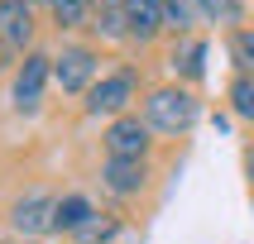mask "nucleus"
<instances>
[{
    "label": "nucleus",
    "mask_w": 254,
    "mask_h": 244,
    "mask_svg": "<svg viewBox=\"0 0 254 244\" xmlns=\"http://www.w3.org/2000/svg\"><path fill=\"white\" fill-rule=\"evenodd\" d=\"M91 19H96L91 29H96L101 39H115V43L129 39V24H125V10H120V5H106V10H96Z\"/></svg>",
    "instance_id": "2eb2a0df"
},
{
    "label": "nucleus",
    "mask_w": 254,
    "mask_h": 244,
    "mask_svg": "<svg viewBox=\"0 0 254 244\" xmlns=\"http://www.w3.org/2000/svg\"><path fill=\"white\" fill-rule=\"evenodd\" d=\"M96 53H91V48H82V43H67V48H63V53L53 57V82L63 86V91H72V96H77V91H91V86H96Z\"/></svg>",
    "instance_id": "7ed1b4c3"
},
{
    "label": "nucleus",
    "mask_w": 254,
    "mask_h": 244,
    "mask_svg": "<svg viewBox=\"0 0 254 244\" xmlns=\"http://www.w3.org/2000/svg\"><path fill=\"white\" fill-rule=\"evenodd\" d=\"M53 211H58V201L48 196V192H29V196L10 211V225L34 240V235H48V230H53Z\"/></svg>",
    "instance_id": "0eeeda50"
},
{
    "label": "nucleus",
    "mask_w": 254,
    "mask_h": 244,
    "mask_svg": "<svg viewBox=\"0 0 254 244\" xmlns=\"http://www.w3.org/2000/svg\"><path fill=\"white\" fill-rule=\"evenodd\" d=\"M197 0H163V29H173L178 39L192 34V19H197Z\"/></svg>",
    "instance_id": "ddd939ff"
},
{
    "label": "nucleus",
    "mask_w": 254,
    "mask_h": 244,
    "mask_svg": "<svg viewBox=\"0 0 254 244\" xmlns=\"http://www.w3.org/2000/svg\"><path fill=\"white\" fill-rule=\"evenodd\" d=\"M173 72L183 77V82H201L206 77V39H178V48H173Z\"/></svg>",
    "instance_id": "9d476101"
},
{
    "label": "nucleus",
    "mask_w": 254,
    "mask_h": 244,
    "mask_svg": "<svg viewBox=\"0 0 254 244\" xmlns=\"http://www.w3.org/2000/svg\"><path fill=\"white\" fill-rule=\"evenodd\" d=\"M226 96H230V110H235V115L254 120V72H235Z\"/></svg>",
    "instance_id": "4468645a"
},
{
    "label": "nucleus",
    "mask_w": 254,
    "mask_h": 244,
    "mask_svg": "<svg viewBox=\"0 0 254 244\" xmlns=\"http://www.w3.org/2000/svg\"><path fill=\"white\" fill-rule=\"evenodd\" d=\"M245 172H250V192H254V148L245 153Z\"/></svg>",
    "instance_id": "6ab92c4d"
},
{
    "label": "nucleus",
    "mask_w": 254,
    "mask_h": 244,
    "mask_svg": "<svg viewBox=\"0 0 254 244\" xmlns=\"http://www.w3.org/2000/svg\"><path fill=\"white\" fill-rule=\"evenodd\" d=\"M115 235H120V220H115V215H106V220H101V215H91V220H86L72 240H77V244H111Z\"/></svg>",
    "instance_id": "dca6fc26"
},
{
    "label": "nucleus",
    "mask_w": 254,
    "mask_h": 244,
    "mask_svg": "<svg viewBox=\"0 0 254 244\" xmlns=\"http://www.w3.org/2000/svg\"><path fill=\"white\" fill-rule=\"evenodd\" d=\"M48 10H53L58 29H77L96 14V0H48Z\"/></svg>",
    "instance_id": "f8f14e48"
},
{
    "label": "nucleus",
    "mask_w": 254,
    "mask_h": 244,
    "mask_svg": "<svg viewBox=\"0 0 254 244\" xmlns=\"http://www.w3.org/2000/svg\"><path fill=\"white\" fill-rule=\"evenodd\" d=\"M197 10L206 14V19H211V24H235V19H240V0H197Z\"/></svg>",
    "instance_id": "a211bd4d"
},
{
    "label": "nucleus",
    "mask_w": 254,
    "mask_h": 244,
    "mask_svg": "<svg viewBox=\"0 0 254 244\" xmlns=\"http://www.w3.org/2000/svg\"><path fill=\"white\" fill-rule=\"evenodd\" d=\"M91 215H96V206H91L82 192H72V196L58 201V211H53V230H58V235H77V230H82Z\"/></svg>",
    "instance_id": "9b49d317"
},
{
    "label": "nucleus",
    "mask_w": 254,
    "mask_h": 244,
    "mask_svg": "<svg viewBox=\"0 0 254 244\" xmlns=\"http://www.w3.org/2000/svg\"><path fill=\"white\" fill-rule=\"evenodd\" d=\"M34 39V5L29 0H0V43L19 53Z\"/></svg>",
    "instance_id": "6e6552de"
},
{
    "label": "nucleus",
    "mask_w": 254,
    "mask_h": 244,
    "mask_svg": "<svg viewBox=\"0 0 254 244\" xmlns=\"http://www.w3.org/2000/svg\"><path fill=\"white\" fill-rule=\"evenodd\" d=\"M201 115V100L187 91V86H158V91H149V100H144V120H149V129H158V134H183V129L197 125Z\"/></svg>",
    "instance_id": "f257e3e1"
},
{
    "label": "nucleus",
    "mask_w": 254,
    "mask_h": 244,
    "mask_svg": "<svg viewBox=\"0 0 254 244\" xmlns=\"http://www.w3.org/2000/svg\"><path fill=\"white\" fill-rule=\"evenodd\" d=\"M120 10H125V24H129V39H158L163 34V0H120Z\"/></svg>",
    "instance_id": "1a4fd4ad"
},
{
    "label": "nucleus",
    "mask_w": 254,
    "mask_h": 244,
    "mask_svg": "<svg viewBox=\"0 0 254 244\" xmlns=\"http://www.w3.org/2000/svg\"><path fill=\"white\" fill-rule=\"evenodd\" d=\"M129 100H134V72L120 67V72L101 77V82L86 91V110H91V115H111V120H120V115H129Z\"/></svg>",
    "instance_id": "f03ea898"
},
{
    "label": "nucleus",
    "mask_w": 254,
    "mask_h": 244,
    "mask_svg": "<svg viewBox=\"0 0 254 244\" xmlns=\"http://www.w3.org/2000/svg\"><path fill=\"white\" fill-rule=\"evenodd\" d=\"M106 5H120V0H96V10H106Z\"/></svg>",
    "instance_id": "aec40b11"
},
{
    "label": "nucleus",
    "mask_w": 254,
    "mask_h": 244,
    "mask_svg": "<svg viewBox=\"0 0 254 244\" xmlns=\"http://www.w3.org/2000/svg\"><path fill=\"white\" fill-rule=\"evenodd\" d=\"M230 57L240 72H254V29H235L230 34Z\"/></svg>",
    "instance_id": "f3484780"
},
{
    "label": "nucleus",
    "mask_w": 254,
    "mask_h": 244,
    "mask_svg": "<svg viewBox=\"0 0 254 244\" xmlns=\"http://www.w3.org/2000/svg\"><path fill=\"white\" fill-rule=\"evenodd\" d=\"M48 77H53V57H48V53H29L24 67L14 72V110H24V115L39 110Z\"/></svg>",
    "instance_id": "39448f33"
},
{
    "label": "nucleus",
    "mask_w": 254,
    "mask_h": 244,
    "mask_svg": "<svg viewBox=\"0 0 254 244\" xmlns=\"http://www.w3.org/2000/svg\"><path fill=\"white\" fill-rule=\"evenodd\" d=\"M29 5H34V0H29Z\"/></svg>",
    "instance_id": "412c9836"
},
{
    "label": "nucleus",
    "mask_w": 254,
    "mask_h": 244,
    "mask_svg": "<svg viewBox=\"0 0 254 244\" xmlns=\"http://www.w3.org/2000/svg\"><path fill=\"white\" fill-rule=\"evenodd\" d=\"M144 182H149L144 158H106V168H101V187L111 196H139Z\"/></svg>",
    "instance_id": "423d86ee"
},
{
    "label": "nucleus",
    "mask_w": 254,
    "mask_h": 244,
    "mask_svg": "<svg viewBox=\"0 0 254 244\" xmlns=\"http://www.w3.org/2000/svg\"><path fill=\"white\" fill-rule=\"evenodd\" d=\"M149 120L144 115H120V120H111V129H106V158H144L149 153Z\"/></svg>",
    "instance_id": "20e7f679"
}]
</instances>
